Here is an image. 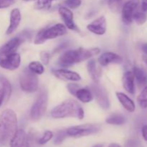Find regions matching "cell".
I'll return each mask as SVG.
<instances>
[{"label":"cell","mask_w":147,"mask_h":147,"mask_svg":"<svg viewBox=\"0 0 147 147\" xmlns=\"http://www.w3.org/2000/svg\"><path fill=\"white\" fill-rule=\"evenodd\" d=\"M126 147H137V144H136V142L131 141V142H129V143H128Z\"/></svg>","instance_id":"39"},{"label":"cell","mask_w":147,"mask_h":147,"mask_svg":"<svg viewBox=\"0 0 147 147\" xmlns=\"http://www.w3.org/2000/svg\"><path fill=\"white\" fill-rule=\"evenodd\" d=\"M20 85L22 90L26 93H34L38 90L39 79L37 75L29 68L23 70L20 76Z\"/></svg>","instance_id":"6"},{"label":"cell","mask_w":147,"mask_h":147,"mask_svg":"<svg viewBox=\"0 0 147 147\" xmlns=\"http://www.w3.org/2000/svg\"><path fill=\"white\" fill-rule=\"evenodd\" d=\"M28 139L23 129H18L10 140V147H28Z\"/></svg>","instance_id":"16"},{"label":"cell","mask_w":147,"mask_h":147,"mask_svg":"<svg viewBox=\"0 0 147 147\" xmlns=\"http://www.w3.org/2000/svg\"><path fill=\"white\" fill-rule=\"evenodd\" d=\"M116 95L119 101L127 111L130 112V113L134 112L135 109H136V105L133 100H131L127 95L121 93V92H116Z\"/></svg>","instance_id":"19"},{"label":"cell","mask_w":147,"mask_h":147,"mask_svg":"<svg viewBox=\"0 0 147 147\" xmlns=\"http://www.w3.org/2000/svg\"><path fill=\"white\" fill-rule=\"evenodd\" d=\"M22 1L27 2V1H37V0H22Z\"/></svg>","instance_id":"44"},{"label":"cell","mask_w":147,"mask_h":147,"mask_svg":"<svg viewBox=\"0 0 147 147\" xmlns=\"http://www.w3.org/2000/svg\"><path fill=\"white\" fill-rule=\"evenodd\" d=\"M90 90L93 93V96L96 98L97 103L102 109L107 110L110 108L111 104L109 95L104 88L96 83L90 86Z\"/></svg>","instance_id":"8"},{"label":"cell","mask_w":147,"mask_h":147,"mask_svg":"<svg viewBox=\"0 0 147 147\" xmlns=\"http://www.w3.org/2000/svg\"><path fill=\"white\" fill-rule=\"evenodd\" d=\"M137 102L142 109H147V86L144 88L137 97Z\"/></svg>","instance_id":"28"},{"label":"cell","mask_w":147,"mask_h":147,"mask_svg":"<svg viewBox=\"0 0 147 147\" xmlns=\"http://www.w3.org/2000/svg\"><path fill=\"white\" fill-rule=\"evenodd\" d=\"M40 60H41L42 63L45 65H47L49 64V62H50V55L49 54V53L46 51H42L40 53Z\"/></svg>","instance_id":"33"},{"label":"cell","mask_w":147,"mask_h":147,"mask_svg":"<svg viewBox=\"0 0 147 147\" xmlns=\"http://www.w3.org/2000/svg\"><path fill=\"white\" fill-rule=\"evenodd\" d=\"M53 137V133L51 131H46L44 133L43 136L39 139L38 143L40 145H44L47 144V142H50Z\"/></svg>","instance_id":"30"},{"label":"cell","mask_w":147,"mask_h":147,"mask_svg":"<svg viewBox=\"0 0 147 147\" xmlns=\"http://www.w3.org/2000/svg\"><path fill=\"white\" fill-rule=\"evenodd\" d=\"M4 98H5V93H4V90L1 86L0 85V108H1V105H2L3 102L4 101Z\"/></svg>","instance_id":"36"},{"label":"cell","mask_w":147,"mask_h":147,"mask_svg":"<svg viewBox=\"0 0 147 147\" xmlns=\"http://www.w3.org/2000/svg\"><path fill=\"white\" fill-rule=\"evenodd\" d=\"M0 85L1 87L3 88L4 90V93H5V98H4V101L7 102L9 99L11 97V83L8 80L7 78L4 76L0 75Z\"/></svg>","instance_id":"24"},{"label":"cell","mask_w":147,"mask_h":147,"mask_svg":"<svg viewBox=\"0 0 147 147\" xmlns=\"http://www.w3.org/2000/svg\"><path fill=\"white\" fill-rule=\"evenodd\" d=\"M14 3V0H0V9L8 8L13 5Z\"/></svg>","instance_id":"35"},{"label":"cell","mask_w":147,"mask_h":147,"mask_svg":"<svg viewBox=\"0 0 147 147\" xmlns=\"http://www.w3.org/2000/svg\"><path fill=\"white\" fill-rule=\"evenodd\" d=\"M142 136L144 139L147 142V125H144L142 127Z\"/></svg>","instance_id":"37"},{"label":"cell","mask_w":147,"mask_h":147,"mask_svg":"<svg viewBox=\"0 0 147 147\" xmlns=\"http://www.w3.org/2000/svg\"><path fill=\"white\" fill-rule=\"evenodd\" d=\"M58 13L65 22V27L72 30H77L74 22V16L71 10L66 7H60L58 9Z\"/></svg>","instance_id":"15"},{"label":"cell","mask_w":147,"mask_h":147,"mask_svg":"<svg viewBox=\"0 0 147 147\" xmlns=\"http://www.w3.org/2000/svg\"><path fill=\"white\" fill-rule=\"evenodd\" d=\"M106 123L111 125H123L126 122V118L121 113H113L106 119Z\"/></svg>","instance_id":"23"},{"label":"cell","mask_w":147,"mask_h":147,"mask_svg":"<svg viewBox=\"0 0 147 147\" xmlns=\"http://www.w3.org/2000/svg\"><path fill=\"white\" fill-rule=\"evenodd\" d=\"M93 147H103V144H96L95 146H93Z\"/></svg>","instance_id":"43"},{"label":"cell","mask_w":147,"mask_h":147,"mask_svg":"<svg viewBox=\"0 0 147 147\" xmlns=\"http://www.w3.org/2000/svg\"><path fill=\"white\" fill-rule=\"evenodd\" d=\"M109 147H121V146L119 144H118L112 143V144H111L110 145H109Z\"/></svg>","instance_id":"41"},{"label":"cell","mask_w":147,"mask_h":147,"mask_svg":"<svg viewBox=\"0 0 147 147\" xmlns=\"http://www.w3.org/2000/svg\"><path fill=\"white\" fill-rule=\"evenodd\" d=\"M87 70L89 76L91 78L95 83H98L101 76V70L98 67L96 61L94 60H90L87 63Z\"/></svg>","instance_id":"20"},{"label":"cell","mask_w":147,"mask_h":147,"mask_svg":"<svg viewBox=\"0 0 147 147\" xmlns=\"http://www.w3.org/2000/svg\"><path fill=\"white\" fill-rule=\"evenodd\" d=\"M80 88V87L79 86V85L76 84V83H69L67 86V90H68L69 93L71 95H73V96H75L76 92L77 91L78 89H79Z\"/></svg>","instance_id":"34"},{"label":"cell","mask_w":147,"mask_h":147,"mask_svg":"<svg viewBox=\"0 0 147 147\" xmlns=\"http://www.w3.org/2000/svg\"><path fill=\"white\" fill-rule=\"evenodd\" d=\"M64 4L69 9H76L80 7L82 4L81 0H65Z\"/></svg>","instance_id":"31"},{"label":"cell","mask_w":147,"mask_h":147,"mask_svg":"<svg viewBox=\"0 0 147 147\" xmlns=\"http://www.w3.org/2000/svg\"><path fill=\"white\" fill-rule=\"evenodd\" d=\"M22 20V16L20 10L18 8H14L11 10L10 13L9 17V24L7 30L6 31L7 34H11L15 31L19 27L20 22Z\"/></svg>","instance_id":"17"},{"label":"cell","mask_w":147,"mask_h":147,"mask_svg":"<svg viewBox=\"0 0 147 147\" xmlns=\"http://www.w3.org/2000/svg\"><path fill=\"white\" fill-rule=\"evenodd\" d=\"M74 96H76L80 101L85 103H90L93 99V93L90 89L85 88H80L78 89Z\"/></svg>","instance_id":"22"},{"label":"cell","mask_w":147,"mask_h":147,"mask_svg":"<svg viewBox=\"0 0 147 147\" xmlns=\"http://www.w3.org/2000/svg\"><path fill=\"white\" fill-rule=\"evenodd\" d=\"M47 103L48 93L46 90L42 89L30 110V118L32 120L37 121L44 116L47 111Z\"/></svg>","instance_id":"5"},{"label":"cell","mask_w":147,"mask_h":147,"mask_svg":"<svg viewBox=\"0 0 147 147\" xmlns=\"http://www.w3.org/2000/svg\"><path fill=\"white\" fill-rule=\"evenodd\" d=\"M17 129V116L14 111L7 109L0 114V142L11 140Z\"/></svg>","instance_id":"3"},{"label":"cell","mask_w":147,"mask_h":147,"mask_svg":"<svg viewBox=\"0 0 147 147\" xmlns=\"http://www.w3.org/2000/svg\"><path fill=\"white\" fill-rule=\"evenodd\" d=\"M51 116L54 119L76 118L82 120L85 113L82 106L76 100L68 99L53 108L51 111Z\"/></svg>","instance_id":"2"},{"label":"cell","mask_w":147,"mask_h":147,"mask_svg":"<svg viewBox=\"0 0 147 147\" xmlns=\"http://www.w3.org/2000/svg\"><path fill=\"white\" fill-rule=\"evenodd\" d=\"M139 0H129L122 7V20L126 24H130L133 22V15L137 10Z\"/></svg>","instance_id":"9"},{"label":"cell","mask_w":147,"mask_h":147,"mask_svg":"<svg viewBox=\"0 0 147 147\" xmlns=\"http://www.w3.org/2000/svg\"><path fill=\"white\" fill-rule=\"evenodd\" d=\"M67 34V27L61 23H58L50 27L42 29L34 38V44L41 45L47 40L57 38Z\"/></svg>","instance_id":"4"},{"label":"cell","mask_w":147,"mask_h":147,"mask_svg":"<svg viewBox=\"0 0 147 147\" xmlns=\"http://www.w3.org/2000/svg\"><path fill=\"white\" fill-rule=\"evenodd\" d=\"M100 129V126L99 125L93 124V123H86V124L72 126V127L68 128L66 131H67V136H70V137L80 138L98 133Z\"/></svg>","instance_id":"7"},{"label":"cell","mask_w":147,"mask_h":147,"mask_svg":"<svg viewBox=\"0 0 147 147\" xmlns=\"http://www.w3.org/2000/svg\"><path fill=\"white\" fill-rule=\"evenodd\" d=\"M98 61L100 65L107 66L111 64H121L123 62V58L115 53L106 52L98 57Z\"/></svg>","instance_id":"13"},{"label":"cell","mask_w":147,"mask_h":147,"mask_svg":"<svg viewBox=\"0 0 147 147\" xmlns=\"http://www.w3.org/2000/svg\"><path fill=\"white\" fill-rule=\"evenodd\" d=\"M133 20L139 25H142L144 24L147 20V15L144 11H137L136 10L133 15Z\"/></svg>","instance_id":"26"},{"label":"cell","mask_w":147,"mask_h":147,"mask_svg":"<svg viewBox=\"0 0 147 147\" xmlns=\"http://www.w3.org/2000/svg\"><path fill=\"white\" fill-rule=\"evenodd\" d=\"M22 42L21 37H16L9 40L0 47V57L17 53V49Z\"/></svg>","instance_id":"11"},{"label":"cell","mask_w":147,"mask_h":147,"mask_svg":"<svg viewBox=\"0 0 147 147\" xmlns=\"http://www.w3.org/2000/svg\"><path fill=\"white\" fill-rule=\"evenodd\" d=\"M142 50H143L144 53H145V54L147 55V44H144L143 45H142Z\"/></svg>","instance_id":"40"},{"label":"cell","mask_w":147,"mask_h":147,"mask_svg":"<svg viewBox=\"0 0 147 147\" xmlns=\"http://www.w3.org/2000/svg\"><path fill=\"white\" fill-rule=\"evenodd\" d=\"M57 0H37L34 8L39 10H47L51 7L52 3Z\"/></svg>","instance_id":"27"},{"label":"cell","mask_w":147,"mask_h":147,"mask_svg":"<svg viewBox=\"0 0 147 147\" xmlns=\"http://www.w3.org/2000/svg\"><path fill=\"white\" fill-rule=\"evenodd\" d=\"M53 74L56 78L61 80H70L73 82L79 81L81 80V76L76 72L71 71L67 69H56L53 70Z\"/></svg>","instance_id":"14"},{"label":"cell","mask_w":147,"mask_h":147,"mask_svg":"<svg viewBox=\"0 0 147 147\" xmlns=\"http://www.w3.org/2000/svg\"><path fill=\"white\" fill-rule=\"evenodd\" d=\"M67 136V131L65 130H60L58 131L57 132L55 135V137L54 143L56 145H60V144H62L63 142V141L66 139V137Z\"/></svg>","instance_id":"29"},{"label":"cell","mask_w":147,"mask_h":147,"mask_svg":"<svg viewBox=\"0 0 147 147\" xmlns=\"http://www.w3.org/2000/svg\"><path fill=\"white\" fill-rule=\"evenodd\" d=\"M122 0H109V6L113 11H116L120 8V4Z\"/></svg>","instance_id":"32"},{"label":"cell","mask_w":147,"mask_h":147,"mask_svg":"<svg viewBox=\"0 0 147 147\" xmlns=\"http://www.w3.org/2000/svg\"><path fill=\"white\" fill-rule=\"evenodd\" d=\"M132 72L139 88H142L147 86V74L143 69L138 66H134Z\"/></svg>","instance_id":"21"},{"label":"cell","mask_w":147,"mask_h":147,"mask_svg":"<svg viewBox=\"0 0 147 147\" xmlns=\"http://www.w3.org/2000/svg\"><path fill=\"white\" fill-rule=\"evenodd\" d=\"M21 63L20 54L15 53L0 57V67L9 70H17Z\"/></svg>","instance_id":"10"},{"label":"cell","mask_w":147,"mask_h":147,"mask_svg":"<svg viewBox=\"0 0 147 147\" xmlns=\"http://www.w3.org/2000/svg\"><path fill=\"white\" fill-rule=\"evenodd\" d=\"M135 78L132 71H126L122 78L123 88L130 94L133 95L135 93Z\"/></svg>","instance_id":"18"},{"label":"cell","mask_w":147,"mask_h":147,"mask_svg":"<svg viewBox=\"0 0 147 147\" xmlns=\"http://www.w3.org/2000/svg\"><path fill=\"white\" fill-rule=\"evenodd\" d=\"M142 10L144 11H147V0H142V4H141Z\"/></svg>","instance_id":"38"},{"label":"cell","mask_w":147,"mask_h":147,"mask_svg":"<svg viewBox=\"0 0 147 147\" xmlns=\"http://www.w3.org/2000/svg\"><path fill=\"white\" fill-rule=\"evenodd\" d=\"M142 59H143L144 62L145 63H146V65H147V56H145L144 55L143 57H142Z\"/></svg>","instance_id":"42"},{"label":"cell","mask_w":147,"mask_h":147,"mask_svg":"<svg viewBox=\"0 0 147 147\" xmlns=\"http://www.w3.org/2000/svg\"><path fill=\"white\" fill-rule=\"evenodd\" d=\"M28 68L37 75H42L45 72L44 65L39 61H32L29 64Z\"/></svg>","instance_id":"25"},{"label":"cell","mask_w":147,"mask_h":147,"mask_svg":"<svg viewBox=\"0 0 147 147\" xmlns=\"http://www.w3.org/2000/svg\"><path fill=\"white\" fill-rule=\"evenodd\" d=\"M106 20L104 16H100L87 25V29L97 35H103L106 32Z\"/></svg>","instance_id":"12"},{"label":"cell","mask_w":147,"mask_h":147,"mask_svg":"<svg viewBox=\"0 0 147 147\" xmlns=\"http://www.w3.org/2000/svg\"><path fill=\"white\" fill-rule=\"evenodd\" d=\"M100 52V50L98 47H93V48L79 47L76 50H68L65 52L59 57L57 64L60 67H70L76 63H81L88 59H90L93 56L98 55Z\"/></svg>","instance_id":"1"}]
</instances>
